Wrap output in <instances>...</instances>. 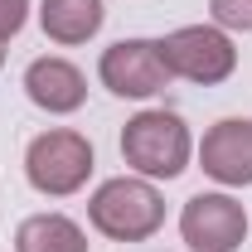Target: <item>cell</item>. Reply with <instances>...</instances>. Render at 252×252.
Here are the masks:
<instances>
[{
  "label": "cell",
  "mask_w": 252,
  "mask_h": 252,
  "mask_svg": "<svg viewBox=\"0 0 252 252\" xmlns=\"http://www.w3.org/2000/svg\"><path fill=\"white\" fill-rule=\"evenodd\" d=\"M122 160L141 180H180L194 160V136L180 112L146 107L122 126Z\"/></svg>",
  "instance_id": "6da1fadb"
},
{
  "label": "cell",
  "mask_w": 252,
  "mask_h": 252,
  "mask_svg": "<svg viewBox=\"0 0 252 252\" xmlns=\"http://www.w3.org/2000/svg\"><path fill=\"white\" fill-rule=\"evenodd\" d=\"M88 223L112 243H146L165 228V199H160L156 180L117 175V180H102L93 189Z\"/></svg>",
  "instance_id": "7a4b0ae2"
},
{
  "label": "cell",
  "mask_w": 252,
  "mask_h": 252,
  "mask_svg": "<svg viewBox=\"0 0 252 252\" xmlns=\"http://www.w3.org/2000/svg\"><path fill=\"white\" fill-rule=\"evenodd\" d=\"M93 170H97L93 141L73 126H49L25 146V180L44 199H68V194L88 189Z\"/></svg>",
  "instance_id": "3957f363"
},
{
  "label": "cell",
  "mask_w": 252,
  "mask_h": 252,
  "mask_svg": "<svg viewBox=\"0 0 252 252\" xmlns=\"http://www.w3.org/2000/svg\"><path fill=\"white\" fill-rule=\"evenodd\" d=\"M160 54L170 78H185L199 88H219L238 73V44L219 25H180L160 39Z\"/></svg>",
  "instance_id": "277c9868"
},
{
  "label": "cell",
  "mask_w": 252,
  "mask_h": 252,
  "mask_svg": "<svg viewBox=\"0 0 252 252\" xmlns=\"http://www.w3.org/2000/svg\"><path fill=\"white\" fill-rule=\"evenodd\" d=\"M97 78L112 97H131V102H146L170 88V68L160 54V39H117L102 49L97 59Z\"/></svg>",
  "instance_id": "5b68a950"
},
{
  "label": "cell",
  "mask_w": 252,
  "mask_h": 252,
  "mask_svg": "<svg viewBox=\"0 0 252 252\" xmlns=\"http://www.w3.org/2000/svg\"><path fill=\"white\" fill-rule=\"evenodd\" d=\"M248 209L228 189H204L180 209V238L189 252H238L248 243Z\"/></svg>",
  "instance_id": "8992f818"
},
{
  "label": "cell",
  "mask_w": 252,
  "mask_h": 252,
  "mask_svg": "<svg viewBox=\"0 0 252 252\" xmlns=\"http://www.w3.org/2000/svg\"><path fill=\"white\" fill-rule=\"evenodd\" d=\"M199 170L223 189L252 185V122L248 117H223L204 131V141L194 146Z\"/></svg>",
  "instance_id": "52a82bcc"
},
{
  "label": "cell",
  "mask_w": 252,
  "mask_h": 252,
  "mask_svg": "<svg viewBox=\"0 0 252 252\" xmlns=\"http://www.w3.org/2000/svg\"><path fill=\"white\" fill-rule=\"evenodd\" d=\"M25 97L49 117H73L88 102V78H83V68L73 59L44 54V59H34L25 68Z\"/></svg>",
  "instance_id": "ba28073f"
},
{
  "label": "cell",
  "mask_w": 252,
  "mask_h": 252,
  "mask_svg": "<svg viewBox=\"0 0 252 252\" xmlns=\"http://www.w3.org/2000/svg\"><path fill=\"white\" fill-rule=\"evenodd\" d=\"M102 25H107V5L102 0H44L39 5V30L54 44H63V49L97 39Z\"/></svg>",
  "instance_id": "9c48e42d"
},
{
  "label": "cell",
  "mask_w": 252,
  "mask_h": 252,
  "mask_svg": "<svg viewBox=\"0 0 252 252\" xmlns=\"http://www.w3.org/2000/svg\"><path fill=\"white\" fill-rule=\"evenodd\" d=\"M88 233L83 223H73L68 214H30L15 228V252H88Z\"/></svg>",
  "instance_id": "30bf717a"
},
{
  "label": "cell",
  "mask_w": 252,
  "mask_h": 252,
  "mask_svg": "<svg viewBox=\"0 0 252 252\" xmlns=\"http://www.w3.org/2000/svg\"><path fill=\"white\" fill-rule=\"evenodd\" d=\"M209 15L228 34H252V0H209Z\"/></svg>",
  "instance_id": "8fae6325"
},
{
  "label": "cell",
  "mask_w": 252,
  "mask_h": 252,
  "mask_svg": "<svg viewBox=\"0 0 252 252\" xmlns=\"http://www.w3.org/2000/svg\"><path fill=\"white\" fill-rule=\"evenodd\" d=\"M25 25H30V0H0V39H15Z\"/></svg>",
  "instance_id": "7c38bea8"
},
{
  "label": "cell",
  "mask_w": 252,
  "mask_h": 252,
  "mask_svg": "<svg viewBox=\"0 0 252 252\" xmlns=\"http://www.w3.org/2000/svg\"><path fill=\"white\" fill-rule=\"evenodd\" d=\"M0 68H5V39H0Z\"/></svg>",
  "instance_id": "4fadbf2b"
}]
</instances>
